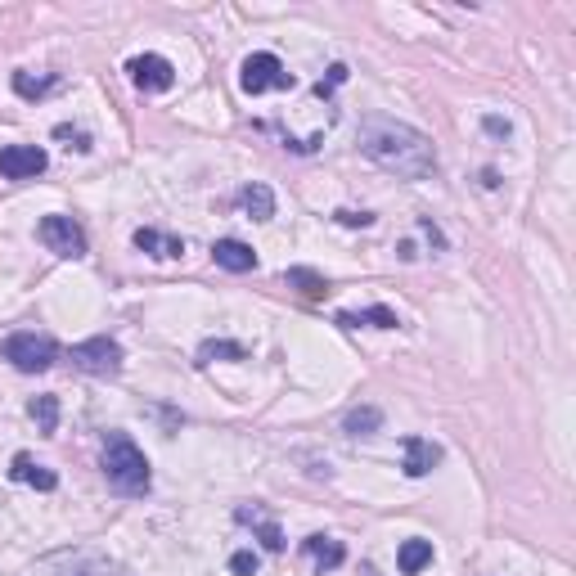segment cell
Masks as SVG:
<instances>
[{"mask_svg": "<svg viewBox=\"0 0 576 576\" xmlns=\"http://www.w3.org/2000/svg\"><path fill=\"white\" fill-rule=\"evenodd\" d=\"M360 153L374 158L383 171H396L401 180H423L437 171V149L423 131L414 126L396 122V117H383V113H369L360 122Z\"/></svg>", "mask_w": 576, "mask_h": 576, "instance_id": "cell-1", "label": "cell"}, {"mask_svg": "<svg viewBox=\"0 0 576 576\" xmlns=\"http://www.w3.org/2000/svg\"><path fill=\"white\" fill-rule=\"evenodd\" d=\"M239 207L252 216V221H270V216H275V194H270L266 185H257V180H252V185L239 189Z\"/></svg>", "mask_w": 576, "mask_h": 576, "instance_id": "cell-15", "label": "cell"}, {"mask_svg": "<svg viewBox=\"0 0 576 576\" xmlns=\"http://www.w3.org/2000/svg\"><path fill=\"white\" fill-rule=\"evenodd\" d=\"M32 419L41 423V432L50 437V432L59 428V396H36V401H32Z\"/></svg>", "mask_w": 576, "mask_h": 576, "instance_id": "cell-22", "label": "cell"}, {"mask_svg": "<svg viewBox=\"0 0 576 576\" xmlns=\"http://www.w3.org/2000/svg\"><path fill=\"white\" fill-rule=\"evenodd\" d=\"M104 477L117 495H126V500L149 495V486H153L149 459H144V450L135 446L126 432H108L104 437Z\"/></svg>", "mask_w": 576, "mask_h": 576, "instance_id": "cell-2", "label": "cell"}, {"mask_svg": "<svg viewBox=\"0 0 576 576\" xmlns=\"http://www.w3.org/2000/svg\"><path fill=\"white\" fill-rule=\"evenodd\" d=\"M342 81H347V63H333V68H329V77H320V86H315V95H320V99H329L333 90L342 86Z\"/></svg>", "mask_w": 576, "mask_h": 576, "instance_id": "cell-24", "label": "cell"}, {"mask_svg": "<svg viewBox=\"0 0 576 576\" xmlns=\"http://www.w3.org/2000/svg\"><path fill=\"white\" fill-rule=\"evenodd\" d=\"M401 450H405V459H401L405 477H428L432 468L441 464V446H437V441H428V437H405Z\"/></svg>", "mask_w": 576, "mask_h": 576, "instance_id": "cell-9", "label": "cell"}, {"mask_svg": "<svg viewBox=\"0 0 576 576\" xmlns=\"http://www.w3.org/2000/svg\"><path fill=\"white\" fill-rule=\"evenodd\" d=\"M63 576H126V572L113 563H104V558H81V563H72Z\"/></svg>", "mask_w": 576, "mask_h": 576, "instance_id": "cell-23", "label": "cell"}, {"mask_svg": "<svg viewBox=\"0 0 576 576\" xmlns=\"http://www.w3.org/2000/svg\"><path fill=\"white\" fill-rule=\"evenodd\" d=\"M333 216H338L342 225H351V230H356V225H360V230H365V225H374V216H369V212H347V207H342V212H333Z\"/></svg>", "mask_w": 576, "mask_h": 576, "instance_id": "cell-27", "label": "cell"}, {"mask_svg": "<svg viewBox=\"0 0 576 576\" xmlns=\"http://www.w3.org/2000/svg\"><path fill=\"white\" fill-rule=\"evenodd\" d=\"M243 95H266V90H293V72L275 59V54H248L239 68Z\"/></svg>", "mask_w": 576, "mask_h": 576, "instance_id": "cell-4", "label": "cell"}, {"mask_svg": "<svg viewBox=\"0 0 576 576\" xmlns=\"http://www.w3.org/2000/svg\"><path fill=\"white\" fill-rule=\"evenodd\" d=\"M72 365L81 374H95V378H113L122 374V347L113 338H86L72 347Z\"/></svg>", "mask_w": 576, "mask_h": 576, "instance_id": "cell-5", "label": "cell"}, {"mask_svg": "<svg viewBox=\"0 0 576 576\" xmlns=\"http://www.w3.org/2000/svg\"><path fill=\"white\" fill-rule=\"evenodd\" d=\"M36 234H41V243L54 257H86V230L72 216H45L36 225Z\"/></svg>", "mask_w": 576, "mask_h": 576, "instance_id": "cell-6", "label": "cell"}, {"mask_svg": "<svg viewBox=\"0 0 576 576\" xmlns=\"http://www.w3.org/2000/svg\"><path fill=\"white\" fill-rule=\"evenodd\" d=\"M230 572L234 576H257V554H252V549H239V554L230 558Z\"/></svg>", "mask_w": 576, "mask_h": 576, "instance_id": "cell-25", "label": "cell"}, {"mask_svg": "<svg viewBox=\"0 0 576 576\" xmlns=\"http://www.w3.org/2000/svg\"><path fill=\"white\" fill-rule=\"evenodd\" d=\"M378 428H383V410L378 405H356V410L342 414V432H351V437H369Z\"/></svg>", "mask_w": 576, "mask_h": 576, "instance_id": "cell-17", "label": "cell"}, {"mask_svg": "<svg viewBox=\"0 0 576 576\" xmlns=\"http://www.w3.org/2000/svg\"><path fill=\"white\" fill-rule=\"evenodd\" d=\"M0 356L18 369V374H45L59 360V342L50 333H9Z\"/></svg>", "mask_w": 576, "mask_h": 576, "instance_id": "cell-3", "label": "cell"}, {"mask_svg": "<svg viewBox=\"0 0 576 576\" xmlns=\"http://www.w3.org/2000/svg\"><path fill=\"white\" fill-rule=\"evenodd\" d=\"M248 356V347L243 342H230V338H207L203 347H198V365H212V360H243Z\"/></svg>", "mask_w": 576, "mask_h": 576, "instance_id": "cell-20", "label": "cell"}, {"mask_svg": "<svg viewBox=\"0 0 576 576\" xmlns=\"http://www.w3.org/2000/svg\"><path fill=\"white\" fill-rule=\"evenodd\" d=\"M432 563V540H405L401 549H396V567H401V576H419L423 567Z\"/></svg>", "mask_w": 576, "mask_h": 576, "instance_id": "cell-16", "label": "cell"}, {"mask_svg": "<svg viewBox=\"0 0 576 576\" xmlns=\"http://www.w3.org/2000/svg\"><path fill=\"white\" fill-rule=\"evenodd\" d=\"M54 140H72L81 153L90 149V135H86V131H72V126H54Z\"/></svg>", "mask_w": 576, "mask_h": 576, "instance_id": "cell-26", "label": "cell"}, {"mask_svg": "<svg viewBox=\"0 0 576 576\" xmlns=\"http://www.w3.org/2000/svg\"><path fill=\"white\" fill-rule=\"evenodd\" d=\"M338 324L342 329H396V311L387 306H369V311H338Z\"/></svg>", "mask_w": 576, "mask_h": 576, "instance_id": "cell-13", "label": "cell"}, {"mask_svg": "<svg viewBox=\"0 0 576 576\" xmlns=\"http://www.w3.org/2000/svg\"><path fill=\"white\" fill-rule=\"evenodd\" d=\"M126 72H131V81L144 95H162V90L176 86V68H171L162 54H135V59L126 63Z\"/></svg>", "mask_w": 576, "mask_h": 576, "instance_id": "cell-7", "label": "cell"}, {"mask_svg": "<svg viewBox=\"0 0 576 576\" xmlns=\"http://www.w3.org/2000/svg\"><path fill=\"white\" fill-rule=\"evenodd\" d=\"M486 131H491V135H509V122H500V117H486Z\"/></svg>", "mask_w": 576, "mask_h": 576, "instance_id": "cell-28", "label": "cell"}, {"mask_svg": "<svg viewBox=\"0 0 576 576\" xmlns=\"http://www.w3.org/2000/svg\"><path fill=\"white\" fill-rule=\"evenodd\" d=\"M302 549L315 558V567H320V572H333V567L347 563V549H342L333 536H306Z\"/></svg>", "mask_w": 576, "mask_h": 576, "instance_id": "cell-14", "label": "cell"}, {"mask_svg": "<svg viewBox=\"0 0 576 576\" xmlns=\"http://www.w3.org/2000/svg\"><path fill=\"white\" fill-rule=\"evenodd\" d=\"M54 86H59V77H54V72H45V77H32V72H14V90H18L23 99H45Z\"/></svg>", "mask_w": 576, "mask_h": 576, "instance_id": "cell-21", "label": "cell"}, {"mask_svg": "<svg viewBox=\"0 0 576 576\" xmlns=\"http://www.w3.org/2000/svg\"><path fill=\"white\" fill-rule=\"evenodd\" d=\"M9 477H14V482H23V486H36V491H54V486H59V473H54V468H45V464H36L32 455H14Z\"/></svg>", "mask_w": 576, "mask_h": 576, "instance_id": "cell-12", "label": "cell"}, {"mask_svg": "<svg viewBox=\"0 0 576 576\" xmlns=\"http://www.w3.org/2000/svg\"><path fill=\"white\" fill-rule=\"evenodd\" d=\"M234 518H239L243 527L257 531V540L270 549V554H279V549H284V531H279V522L270 518L261 504H252V509H248V504H239V509H234Z\"/></svg>", "mask_w": 576, "mask_h": 576, "instance_id": "cell-10", "label": "cell"}, {"mask_svg": "<svg viewBox=\"0 0 576 576\" xmlns=\"http://www.w3.org/2000/svg\"><path fill=\"white\" fill-rule=\"evenodd\" d=\"M284 279H288V288H297L302 297H324V293H329V279H324L320 270H311V266H293Z\"/></svg>", "mask_w": 576, "mask_h": 576, "instance_id": "cell-19", "label": "cell"}, {"mask_svg": "<svg viewBox=\"0 0 576 576\" xmlns=\"http://www.w3.org/2000/svg\"><path fill=\"white\" fill-rule=\"evenodd\" d=\"M212 261L221 270H230V275H248V270H257V252H252L248 243H239V239H216Z\"/></svg>", "mask_w": 576, "mask_h": 576, "instance_id": "cell-11", "label": "cell"}, {"mask_svg": "<svg viewBox=\"0 0 576 576\" xmlns=\"http://www.w3.org/2000/svg\"><path fill=\"white\" fill-rule=\"evenodd\" d=\"M135 248L149 252V257H180V252H185V243L167 239V234H158V230H135Z\"/></svg>", "mask_w": 576, "mask_h": 576, "instance_id": "cell-18", "label": "cell"}, {"mask_svg": "<svg viewBox=\"0 0 576 576\" xmlns=\"http://www.w3.org/2000/svg\"><path fill=\"white\" fill-rule=\"evenodd\" d=\"M45 167H50V158L36 144H5L0 149V176L5 180H36Z\"/></svg>", "mask_w": 576, "mask_h": 576, "instance_id": "cell-8", "label": "cell"}]
</instances>
